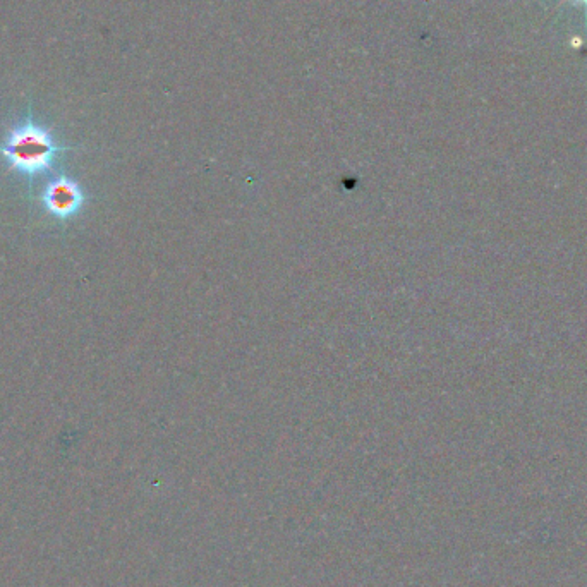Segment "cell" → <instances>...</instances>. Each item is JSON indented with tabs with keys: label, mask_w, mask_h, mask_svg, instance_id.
Here are the masks:
<instances>
[{
	"label": "cell",
	"mask_w": 587,
	"mask_h": 587,
	"mask_svg": "<svg viewBox=\"0 0 587 587\" xmlns=\"http://www.w3.org/2000/svg\"><path fill=\"white\" fill-rule=\"evenodd\" d=\"M85 203V194L79 184L69 177H57L50 182L43 193V205L52 215L59 218L73 217Z\"/></svg>",
	"instance_id": "obj_2"
},
{
	"label": "cell",
	"mask_w": 587,
	"mask_h": 587,
	"mask_svg": "<svg viewBox=\"0 0 587 587\" xmlns=\"http://www.w3.org/2000/svg\"><path fill=\"white\" fill-rule=\"evenodd\" d=\"M69 148L54 141L50 129L38 126L30 117L7 134L6 143L0 146V155L6 158L9 167L26 176L49 172L57 153Z\"/></svg>",
	"instance_id": "obj_1"
}]
</instances>
